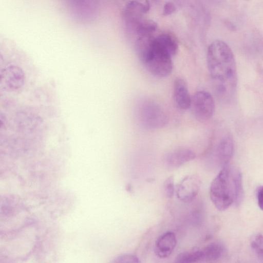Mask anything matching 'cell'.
<instances>
[{"label": "cell", "instance_id": "6da1fadb", "mask_svg": "<svg viewBox=\"0 0 263 263\" xmlns=\"http://www.w3.org/2000/svg\"><path fill=\"white\" fill-rule=\"evenodd\" d=\"M207 66L217 95L224 101H230L236 92L237 73L234 55L229 46L221 40L209 45Z\"/></svg>", "mask_w": 263, "mask_h": 263}, {"label": "cell", "instance_id": "7a4b0ae2", "mask_svg": "<svg viewBox=\"0 0 263 263\" xmlns=\"http://www.w3.org/2000/svg\"><path fill=\"white\" fill-rule=\"evenodd\" d=\"M210 196L219 211L227 210L232 204L239 205L243 197L242 175L239 170L228 165L223 167L211 184Z\"/></svg>", "mask_w": 263, "mask_h": 263}, {"label": "cell", "instance_id": "3957f363", "mask_svg": "<svg viewBox=\"0 0 263 263\" xmlns=\"http://www.w3.org/2000/svg\"><path fill=\"white\" fill-rule=\"evenodd\" d=\"M172 58L155 37L152 50L143 64L153 75L163 78L169 76L173 71Z\"/></svg>", "mask_w": 263, "mask_h": 263}, {"label": "cell", "instance_id": "277c9868", "mask_svg": "<svg viewBox=\"0 0 263 263\" xmlns=\"http://www.w3.org/2000/svg\"><path fill=\"white\" fill-rule=\"evenodd\" d=\"M138 118L141 123L150 129H159L168 122V116L165 110L157 103L145 100L139 104Z\"/></svg>", "mask_w": 263, "mask_h": 263}, {"label": "cell", "instance_id": "5b68a950", "mask_svg": "<svg viewBox=\"0 0 263 263\" xmlns=\"http://www.w3.org/2000/svg\"><path fill=\"white\" fill-rule=\"evenodd\" d=\"M191 107L196 120L200 122L206 121L211 119L214 114V99L208 91H197L192 98Z\"/></svg>", "mask_w": 263, "mask_h": 263}, {"label": "cell", "instance_id": "8992f818", "mask_svg": "<svg viewBox=\"0 0 263 263\" xmlns=\"http://www.w3.org/2000/svg\"><path fill=\"white\" fill-rule=\"evenodd\" d=\"M25 82V74L20 67L9 65L0 72L1 87L6 91L17 92L23 88Z\"/></svg>", "mask_w": 263, "mask_h": 263}, {"label": "cell", "instance_id": "52a82bcc", "mask_svg": "<svg viewBox=\"0 0 263 263\" xmlns=\"http://www.w3.org/2000/svg\"><path fill=\"white\" fill-rule=\"evenodd\" d=\"M200 187V180L195 175L184 177L176 185L177 197L182 202L190 203L197 197Z\"/></svg>", "mask_w": 263, "mask_h": 263}, {"label": "cell", "instance_id": "ba28073f", "mask_svg": "<svg viewBox=\"0 0 263 263\" xmlns=\"http://www.w3.org/2000/svg\"><path fill=\"white\" fill-rule=\"evenodd\" d=\"M173 97L176 106L181 110L191 107V97L186 82L181 78H176L173 83Z\"/></svg>", "mask_w": 263, "mask_h": 263}, {"label": "cell", "instance_id": "9c48e42d", "mask_svg": "<svg viewBox=\"0 0 263 263\" xmlns=\"http://www.w3.org/2000/svg\"><path fill=\"white\" fill-rule=\"evenodd\" d=\"M195 157V154L190 149L180 147L167 153L164 161L168 167L176 168L193 160Z\"/></svg>", "mask_w": 263, "mask_h": 263}, {"label": "cell", "instance_id": "30bf717a", "mask_svg": "<svg viewBox=\"0 0 263 263\" xmlns=\"http://www.w3.org/2000/svg\"><path fill=\"white\" fill-rule=\"evenodd\" d=\"M177 245V239L174 233L167 232L158 237L155 245V253L159 258L169 257Z\"/></svg>", "mask_w": 263, "mask_h": 263}, {"label": "cell", "instance_id": "8fae6325", "mask_svg": "<svg viewBox=\"0 0 263 263\" xmlns=\"http://www.w3.org/2000/svg\"><path fill=\"white\" fill-rule=\"evenodd\" d=\"M234 151V141L230 135H224L220 140L216 149V157L222 167L228 165Z\"/></svg>", "mask_w": 263, "mask_h": 263}, {"label": "cell", "instance_id": "7c38bea8", "mask_svg": "<svg viewBox=\"0 0 263 263\" xmlns=\"http://www.w3.org/2000/svg\"><path fill=\"white\" fill-rule=\"evenodd\" d=\"M149 8L148 0H132L125 8V16L137 22L141 18L143 14L149 10Z\"/></svg>", "mask_w": 263, "mask_h": 263}, {"label": "cell", "instance_id": "4fadbf2b", "mask_svg": "<svg viewBox=\"0 0 263 263\" xmlns=\"http://www.w3.org/2000/svg\"><path fill=\"white\" fill-rule=\"evenodd\" d=\"M202 261H214L221 258L224 255L225 249L224 247L218 242H212L203 249Z\"/></svg>", "mask_w": 263, "mask_h": 263}, {"label": "cell", "instance_id": "5bb4252c", "mask_svg": "<svg viewBox=\"0 0 263 263\" xmlns=\"http://www.w3.org/2000/svg\"><path fill=\"white\" fill-rule=\"evenodd\" d=\"M156 38L172 57L177 54L178 51V44L176 39L173 34L170 33H163Z\"/></svg>", "mask_w": 263, "mask_h": 263}, {"label": "cell", "instance_id": "9a60e30c", "mask_svg": "<svg viewBox=\"0 0 263 263\" xmlns=\"http://www.w3.org/2000/svg\"><path fill=\"white\" fill-rule=\"evenodd\" d=\"M202 259L201 249H194L180 253L177 256L174 261L176 263H194L202 261Z\"/></svg>", "mask_w": 263, "mask_h": 263}, {"label": "cell", "instance_id": "2e32d148", "mask_svg": "<svg viewBox=\"0 0 263 263\" xmlns=\"http://www.w3.org/2000/svg\"><path fill=\"white\" fill-rule=\"evenodd\" d=\"M136 23L138 35L152 34L157 28V24L152 20L141 18Z\"/></svg>", "mask_w": 263, "mask_h": 263}, {"label": "cell", "instance_id": "e0dca14e", "mask_svg": "<svg viewBox=\"0 0 263 263\" xmlns=\"http://www.w3.org/2000/svg\"><path fill=\"white\" fill-rule=\"evenodd\" d=\"M251 246L257 256L263 260V235H254L251 238Z\"/></svg>", "mask_w": 263, "mask_h": 263}, {"label": "cell", "instance_id": "ac0fdd59", "mask_svg": "<svg viewBox=\"0 0 263 263\" xmlns=\"http://www.w3.org/2000/svg\"><path fill=\"white\" fill-rule=\"evenodd\" d=\"M163 191L165 196L168 198H172L175 192L174 178L170 176L167 178L163 183Z\"/></svg>", "mask_w": 263, "mask_h": 263}, {"label": "cell", "instance_id": "d6986e66", "mask_svg": "<svg viewBox=\"0 0 263 263\" xmlns=\"http://www.w3.org/2000/svg\"><path fill=\"white\" fill-rule=\"evenodd\" d=\"M115 262L123 263H138L140 262V261L139 260V258L136 255L126 254L117 257Z\"/></svg>", "mask_w": 263, "mask_h": 263}, {"label": "cell", "instance_id": "ffe728a7", "mask_svg": "<svg viewBox=\"0 0 263 263\" xmlns=\"http://www.w3.org/2000/svg\"><path fill=\"white\" fill-rule=\"evenodd\" d=\"M176 10L175 5L170 2H166L163 7V15H170L175 12Z\"/></svg>", "mask_w": 263, "mask_h": 263}, {"label": "cell", "instance_id": "44dd1931", "mask_svg": "<svg viewBox=\"0 0 263 263\" xmlns=\"http://www.w3.org/2000/svg\"><path fill=\"white\" fill-rule=\"evenodd\" d=\"M258 205L263 211V185L259 186L256 192Z\"/></svg>", "mask_w": 263, "mask_h": 263}, {"label": "cell", "instance_id": "7402d4cb", "mask_svg": "<svg viewBox=\"0 0 263 263\" xmlns=\"http://www.w3.org/2000/svg\"><path fill=\"white\" fill-rule=\"evenodd\" d=\"M155 1H159V0H155Z\"/></svg>", "mask_w": 263, "mask_h": 263}]
</instances>
